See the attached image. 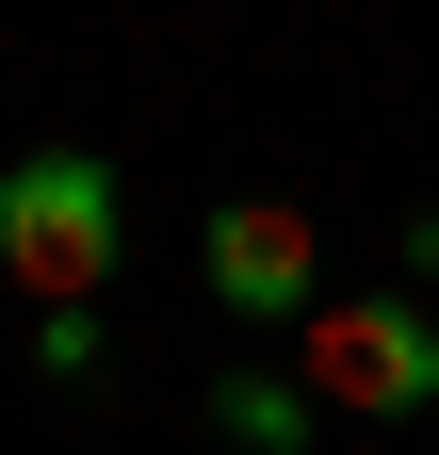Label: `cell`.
<instances>
[{
  "label": "cell",
  "instance_id": "1",
  "mask_svg": "<svg viewBox=\"0 0 439 455\" xmlns=\"http://www.w3.org/2000/svg\"><path fill=\"white\" fill-rule=\"evenodd\" d=\"M115 260H131V180L98 147H17L0 163V276L33 309H98Z\"/></svg>",
  "mask_w": 439,
  "mask_h": 455
},
{
  "label": "cell",
  "instance_id": "5",
  "mask_svg": "<svg viewBox=\"0 0 439 455\" xmlns=\"http://www.w3.org/2000/svg\"><path fill=\"white\" fill-rule=\"evenodd\" d=\"M33 374L82 390V374H98V309H49V325H33Z\"/></svg>",
  "mask_w": 439,
  "mask_h": 455
},
{
  "label": "cell",
  "instance_id": "2",
  "mask_svg": "<svg viewBox=\"0 0 439 455\" xmlns=\"http://www.w3.org/2000/svg\"><path fill=\"white\" fill-rule=\"evenodd\" d=\"M293 390H309L325 423H423L439 407V325H423V293H325L293 325Z\"/></svg>",
  "mask_w": 439,
  "mask_h": 455
},
{
  "label": "cell",
  "instance_id": "4",
  "mask_svg": "<svg viewBox=\"0 0 439 455\" xmlns=\"http://www.w3.org/2000/svg\"><path fill=\"white\" fill-rule=\"evenodd\" d=\"M212 439H244V455H309V439H325V407H309L293 374L228 358V374H212Z\"/></svg>",
  "mask_w": 439,
  "mask_h": 455
},
{
  "label": "cell",
  "instance_id": "6",
  "mask_svg": "<svg viewBox=\"0 0 439 455\" xmlns=\"http://www.w3.org/2000/svg\"><path fill=\"white\" fill-rule=\"evenodd\" d=\"M407 276H439V212H423V228H407Z\"/></svg>",
  "mask_w": 439,
  "mask_h": 455
},
{
  "label": "cell",
  "instance_id": "3",
  "mask_svg": "<svg viewBox=\"0 0 439 455\" xmlns=\"http://www.w3.org/2000/svg\"><path fill=\"white\" fill-rule=\"evenodd\" d=\"M196 276H212L228 325H309L325 309V228L293 196H212L196 212Z\"/></svg>",
  "mask_w": 439,
  "mask_h": 455
}]
</instances>
